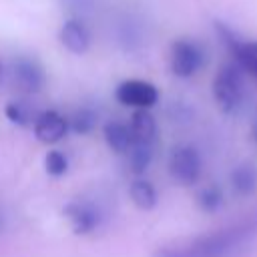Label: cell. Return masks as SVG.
I'll return each instance as SVG.
<instances>
[{"instance_id": "cell-21", "label": "cell", "mask_w": 257, "mask_h": 257, "mask_svg": "<svg viewBox=\"0 0 257 257\" xmlns=\"http://www.w3.org/2000/svg\"><path fill=\"white\" fill-rule=\"evenodd\" d=\"M251 139H253V143L257 145V120L253 122V128H251Z\"/></svg>"}, {"instance_id": "cell-3", "label": "cell", "mask_w": 257, "mask_h": 257, "mask_svg": "<svg viewBox=\"0 0 257 257\" xmlns=\"http://www.w3.org/2000/svg\"><path fill=\"white\" fill-rule=\"evenodd\" d=\"M215 30L221 42L225 44V48L229 50V54L233 56V60L241 66V70L257 78V40L241 38L235 30H231L223 22H215Z\"/></svg>"}, {"instance_id": "cell-16", "label": "cell", "mask_w": 257, "mask_h": 257, "mask_svg": "<svg viewBox=\"0 0 257 257\" xmlns=\"http://www.w3.org/2000/svg\"><path fill=\"white\" fill-rule=\"evenodd\" d=\"M96 120H98V116H96L94 110H90V108H80V110H76L74 116L68 120V126H70V131H74V133H78V135H86V133H90V131L96 126Z\"/></svg>"}, {"instance_id": "cell-17", "label": "cell", "mask_w": 257, "mask_h": 257, "mask_svg": "<svg viewBox=\"0 0 257 257\" xmlns=\"http://www.w3.org/2000/svg\"><path fill=\"white\" fill-rule=\"evenodd\" d=\"M197 203H199V207H201L203 211L215 213V211H219L221 205H223V193H221L219 187H205L203 191H199Z\"/></svg>"}, {"instance_id": "cell-22", "label": "cell", "mask_w": 257, "mask_h": 257, "mask_svg": "<svg viewBox=\"0 0 257 257\" xmlns=\"http://www.w3.org/2000/svg\"><path fill=\"white\" fill-rule=\"evenodd\" d=\"M2 76H4V66H2V62H0V82H2Z\"/></svg>"}, {"instance_id": "cell-20", "label": "cell", "mask_w": 257, "mask_h": 257, "mask_svg": "<svg viewBox=\"0 0 257 257\" xmlns=\"http://www.w3.org/2000/svg\"><path fill=\"white\" fill-rule=\"evenodd\" d=\"M66 2L72 10H88V6L92 4V0H66Z\"/></svg>"}, {"instance_id": "cell-23", "label": "cell", "mask_w": 257, "mask_h": 257, "mask_svg": "<svg viewBox=\"0 0 257 257\" xmlns=\"http://www.w3.org/2000/svg\"><path fill=\"white\" fill-rule=\"evenodd\" d=\"M2 227H4V219H2V213H0V231H2Z\"/></svg>"}, {"instance_id": "cell-6", "label": "cell", "mask_w": 257, "mask_h": 257, "mask_svg": "<svg viewBox=\"0 0 257 257\" xmlns=\"http://www.w3.org/2000/svg\"><path fill=\"white\" fill-rule=\"evenodd\" d=\"M114 96L120 104L133 106V108H151L159 100V90L155 84L139 78L122 80L114 88Z\"/></svg>"}, {"instance_id": "cell-19", "label": "cell", "mask_w": 257, "mask_h": 257, "mask_svg": "<svg viewBox=\"0 0 257 257\" xmlns=\"http://www.w3.org/2000/svg\"><path fill=\"white\" fill-rule=\"evenodd\" d=\"M4 114H6V118L10 122H14L18 126H26L30 122V110H28V106L24 102H16V100L8 102L4 106Z\"/></svg>"}, {"instance_id": "cell-12", "label": "cell", "mask_w": 257, "mask_h": 257, "mask_svg": "<svg viewBox=\"0 0 257 257\" xmlns=\"http://www.w3.org/2000/svg\"><path fill=\"white\" fill-rule=\"evenodd\" d=\"M128 126H131V133H133L135 141L155 143V139H157V120L149 112V108H135Z\"/></svg>"}, {"instance_id": "cell-14", "label": "cell", "mask_w": 257, "mask_h": 257, "mask_svg": "<svg viewBox=\"0 0 257 257\" xmlns=\"http://www.w3.org/2000/svg\"><path fill=\"white\" fill-rule=\"evenodd\" d=\"M231 187L237 195L247 197L255 193L257 189V167L251 163H241L239 167L233 169L231 173Z\"/></svg>"}, {"instance_id": "cell-5", "label": "cell", "mask_w": 257, "mask_h": 257, "mask_svg": "<svg viewBox=\"0 0 257 257\" xmlns=\"http://www.w3.org/2000/svg\"><path fill=\"white\" fill-rule=\"evenodd\" d=\"M169 173L171 177L181 185H193L197 183L201 175V157L197 149L189 145H181L173 149L169 159Z\"/></svg>"}, {"instance_id": "cell-10", "label": "cell", "mask_w": 257, "mask_h": 257, "mask_svg": "<svg viewBox=\"0 0 257 257\" xmlns=\"http://www.w3.org/2000/svg\"><path fill=\"white\" fill-rule=\"evenodd\" d=\"M58 38H60L62 46L72 54H84L90 48V32H88L86 24L76 18H70L62 24Z\"/></svg>"}, {"instance_id": "cell-1", "label": "cell", "mask_w": 257, "mask_h": 257, "mask_svg": "<svg viewBox=\"0 0 257 257\" xmlns=\"http://www.w3.org/2000/svg\"><path fill=\"white\" fill-rule=\"evenodd\" d=\"M257 237V215L205 233L185 247L169 249L159 257H231Z\"/></svg>"}, {"instance_id": "cell-15", "label": "cell", "mask_w": 257, "mask_h": 257, "mask_svg": "<svg viewBox=\"0 0 257 257\" xmlns=\"http://www.w3.org/2000/svg\"><path fill=\"white\" fill-rule=\"evenodd\" d=\"M128 195L133 199V203L139 207V209H145V211H151L155 205H157V189L153 187L151 181L139 177L131 183V189H128Z\"/></svg>"}, {"instance_id": "cell-4", "label": "cell", "mask_w": 257, "mask_h": 257, "mask_svg": "<svg viewBox=\"0 0 257 257\" xmlns=\"http://www.w3.org/2000/svg\"><path fill=\"white\" fill-rule=\"evenodd\" d=\"M203 62H205V54L197 42H193L189 38H179L171 44L169 66L175 76L189 78L203 66Z\"/></svg>"}, {"instance_id": "cell-9", "label": "cell", "mask_w": 257, "mask_h": 257, "mask_svg": "<svg viewBox=\"0 0 257 257\" xmlns=\"http://www.w3.org/2000/svg\"><path fill=\"white\" fill-rule=\"evenodd\" d=\"M32 128H34V137L40 143H46V145L58 143L70 131L68 120L60 112H56V110H44V112H40L34 118V126Z\"/></svg>"}, {"instance_id": "cell-7", "label": "cell", "mask_w": 257, "mask_h": 257, "mask_svg": "<svg viewBox=\"0 0 257 257\" xmlns=\"http://www.w3.org/2000/svg\"><path fill=\"white\" fill-rule=\"evenodd\" d=\"M64 215L76 235L92 233L100 223V211L90 201H72L64 207Z\"/></svg>"}, {"instance_id": "cell-11", "label": "cell", "mask_w": 257, "mask_h": 257, "mask_svg": "<svg viewBox=\"0 0 257 257\" xmlns=\"http://www.w3.org/2000/svg\"><path fill=\"white\" fill-rule=\"evenodd\" d=\"M102 137H104V143L108 145V149L112 153H118V155H124L135 141L131 126L120 122V120H108L102 128Z\"/></svg>"}, {"instance_id": "cell-18", "label": "cell", "mask_w": 257, "mask_h": 257, "mask_svg": "<svg viewBox=\"0 0 257 257\" xmlns=\"http://www.w3.org/2000/svg\"><path fill=\"white\" fill-rule=\"evenodd\" d=\"M44 169L50 177H62L66 171H68V159L62 151H48L46 157H44Z\"/></svg>"}, {"instance_id": "cell-13", "label": "cell", "mask_w": 257, "mask_h": 257, "mask_svg": "<svg viewBox=\"0 0 257 257\" xmlns=\"http://www.w3.org/2000/svg\"><path fill=\"white\" fill-rule=\"evenodd\" d=\"M128 155V167L131 171L141 177L153 163V155H155V143H143V141H133V145L128 147V151L124 153Z\"/></svg>"}, {"instance_id": "cell-8", "label": "cell", "mask_w": 257, "mask_h": 257, "mask_svg": "<svg viewBox=\"0 0 257 257\" xmlns=\"http://www.w3.org/2000/svg\"><path fill=\"white\" fill-rule=\"evenodd\" d=\"M12 76L16 86L26 94H36L44 86V70L32 58L20 56L12 64Z\"/></svg>"}, {"instance_id": "cell-2", "label": "cell", "mask_w": 257, "mask_h": 257, "mask_svg": "<svg viewBox=\"0 0 257 257\" xmlns=\"http://www.w3.org/2000/svg\"><path fill=\"white\" fill-rule=\"evenodd\" d=\"M211 88H213V98L223 112L227 114L237 112L245 100V82H243L241 66L237 62L223 64L217 70Z\"/></svg>"}]
</instances>
